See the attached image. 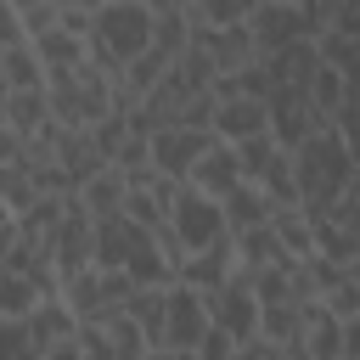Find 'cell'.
Masks as SVG:
<instances>
[{
	"label": "cell",
	"mask_w": 360,
	"mask_h": 360,
	"mask_svg": "<svg viewBox=\"0 0 360 360\" xmlns=\"http://www.w3.org/2000/svg\"><path fill=\"white\" fill-rule=\"evenodd\" d=\"M292 174H298V202L309 219H321L343 191H349V174H354V152L343 146L338 124L315 129L304 146H292Z\"/></svg>",
	"instance_id": "cell-1"
},
{
	"label": "cell",
	"mask_w": 360,
	"mask_h": 360,
	"mask_svg": "<svg viewBox=\"0 0 360 360\" xmlns=\"http://www.w3.org/2000/svg\"><path fill=\"white\" fill-rule=\"evenodd\" d=\"M146 45H152V11L141 0H107L101 11H90V62L107 79H124Z\"/></svg>",
	"instance_id": "cell-2"
},
{
	"label": "cell",
	"mask_w": 360,
	"mask_h": 360,
	"mask_svg": "<svg viewBox=\"0 0 360 360\" xmlns=\"http://www.w3.org/2000/svg\"><path fill=\"white\" fill-rule=\"evenodd\" d=\"M112 84H118V79H107L90 56H84L79 68L45 73L51 118H56V124H96V118H107V112H112Z\"/></svg>",
	"instance_id": "cell-3"
},
{
	"label": "cell",
	"mask_w": 360,
	"mask_h": 360,
	"mask_svg": "<svg viewBox=\"0 0 360 360\" xmlns=\"http://www.w3.org/2000/svg\"><path fill=\"white\" fill-rule=\"evenodd\" d=\"M129 292H135L129 270H107V264H90L62 281V298L79 321H112L118 309H129Z\"/></svg>",
	"instance_id": "cell-4"
},
{
	"label": "cell",
	"mask_w": 360,
	"mask_h": 360,
	"mask_svg": "<svg viewBox=\"0 0 360 360\" xmlns=\"http://www.w3.org/2000/svg\"><path fill=\"white\" fill-rule=\"evenodd\" d=\"M208 332V298L191 281H169L163 287V354H197Z\"/></svg>",
	"instance_id": "cell-5"
},
{
	"label": "cell",
	"mask_w": 360,
	"mask_h": 360,
	"mask_svg": "<svg viewBox=\"0 0 360 360\" xmlns=\"http://www.w3.org/2000/svg\"><path fill=\"white\" fill-rule=\"evenodd\" d=\"M332 124V112H321L315 107V96H309V84H276L270 90V135H276V146H304L315 129H326Z\"/></svg>",
	"instance_id": "cell-6"
},
{
	"label": "cell",
	"mask_w": 360,
	"mask_h": 360,
	"mask_svg": "<svg viewBox=\"0 0 360 360\" xmlns=\"http://www.w3.org/2000/svg\"><path fill=\"white\" fill-rule=\"evenodd\" d=\"M169 231H174V242L191 253V248H208L214 236H225V208H219V197H208L202 186H180V197L169 202Z\"/></svg>",
	"instance_id": "cell-7"
},
{
	"label": "cell",
	"mask_w": 360,
	"mask_h": 360,
	"mask_svg": "<svg viewBox=\"0 0 360 360\" xmlns=\"http://www.w3.org/2000/svg\"><path fill=\"white\" fill-rule=\"evenodd\" d=\"M202 298H208V321H219L231 338L259 332V292H253V276H248L242 264H236L219 287H208Z\"/></svg>",
	"instance_id": "cell-8"
},
{
	"label": "cell",
	"mask_w": 360,
	"mask_h": 360,
	"mask_svg": "<svg viewBox=\"0 0 360 360\" xmlns=\"http://www.w3.org/2000/svg\"><path fill=\"white\" fill-rule=\"evenodd\" d=\"M214 141H219V129H208V124H163V129H152V163L180 174V180H191L197 158Z\"/></svg>",
	"instance_id": "cell-9"
},
{
	"label": "cell",
	"mask_w": 360,
	"mask_h": 360,
	"mask_svg": "<svg viewBox=\"0 0 360 360\" xmlns=\"http://www.w3.org/2000/svg\"><path fill=\"white\" fill-rule=\"evenodd\" d=\"M248 28H253L259 56H270V51H281V45H292V39H315V34L304 28V6H298V0H259L253 17H248Z\"/></svg>",
	"instance_id": "cell-10"
},
{
	"label": "cell",
	"mask_w": 360,
	"mask_h": 360,
	"mask_svg": "<svg viewBox=\"0 0 360 360\" xmlns=\"http://www.w3.org/2000/svg\"><path fill=\"white\" fill-rule=\"evenodd\" d=\"M191 39L208 51V62H214L219 73H236L242 62H253V56H259V45H253V28H248V22H191Z\"/></svg>",
	"instance_id": "cell-11"
},
{
	"label": "cell",
	"mask_w": 360,
	"mask_h": 360,
	"mask_svg": "<svg viewBox=\"0 0 360 360\" xmlns=\"http://www.w3.org/2000/svg\"><path fill=\"white\" fill-rule=\"evenodd\" d=\"M315 248L332 253V259H343V264L360 253V197H354V191H343V197L315 219Z\"/></svg>",
	"instance_id": "cell-12"
},
{
	"label": "cell",
	"mask_w": 360,
	"mask_h": 360,
	"mask_svg": "<svg viewBox=\"0 0 360 360\" xmlns=\"http://www.w3.org/2000/svg\"><path fill=\"white\" fill-rule=\"evenodd\" d=\"M73 326H79V315L68 309V298H62V292H45V298L28 309V338H34V354L56 360V349L73 338Z\"/></svg>",
	"instance_id": "cell-13"
},
{
	"label": "cell",
	"mask_w": 360,
	"mask_h": 360,
	"mask_svg": "<svg viewBox=\"0 0 360 360\" xmlns=\"http://www.w3.org/2000/svg\"><path fill=\"white\" fill-rule=\"evenodd\" d=\"M56 163L79 180V191H84V180L96 174V169H107L112 158L96 146V135H90V124H56Z\"/></svg>",
	"instance_id": "cell-14"
},
{
	"label": "cell",
	"mask_w": 360,
	"mask_h": 360,
	"mask_svg": "<svg viewBox=\"0 0 360 360\" xmlns=\"http://www.w3.org/2000/svg\"><path fill=\"white\" fill-rule=\"evenodd\" d=\"M236 270V236L225 231V236H214L208 248H191L186 259H180V281H191V287H219L225 276Z\"/></svg>",
	"instance_id": "cell-15"
},
{
	"label": "cell",
	"mask_w": 360,
	"mask_h": 360,
	"mask_svg": "<svg viewBox=\"0 0 360 360\" xmlns=\"http://www.w3.org/2000/svg\"><path fill=\"white\" fill-rule=\"evenodd\" d=\"M214 129L225 135V141H242V135H259V129H270V101L264 96H219V112H214Z\"/></svg>",
	"instance_id": "cell-16"
},
{
	"label": "cell",
	"mask_w": 360,
	"mask_h": 360,
	"mask_svg": "<svg viewBox=\"0 0 360 360\" xmlns=\"http://www.w3.org/2000/svg\"><path fill=\"white\" fill-rule=\"evenodd\" d=\"M236 180H248V174H242V158H236V141H225V135H219V141H214V146L197 158L191 186H202L208 197H225Z\"/></svg>",
	"instance_id": "cell-17"
},
{
	"label": "cell",
	"mask_w": 360,
	"mask_h": 360,
	"mask_svg": "<svg viewBox=\"0 0 360 360\" xmlns=\"http://www.w3.org/2000/svg\"><path fill=\"white\" fill-rule=\"evenodd\" d=\"M264 68H270V90H276V84H309L315 68H321V45H315V39H292V45H281V51H270Z\"/></svg>",
	"instance_id": "cell-18"
},
{
	"label": "cell",
	"mask_w": 360,
	"mask_h": 360,
	"mask_svg": "<svg viewBox=\"0 0 360 360\" xmlns=\"http://www.w3.org/2000/svg\"><path fill=\"white\" fill-rule=\"evenodd\" d=\"M219 208H225V231H248V225H259V219L276 214V202H270V191H264L259 180H236V186L219 197Z\"/></svg>",
	"instance_id": "cell-19"
},
{
	"label": "cell",
	"mask_w": 360,
	"mask_h": 360,
	"mask_svg": "<svg viewBox=\"0 0 360 360\" xmlns=\"http://www.w3.org/2000/svg\"><path fill=\"white\" fill-rule=\"evenodd\" d=\"M304 343H309V360H343V315L326 309V298H309Z\"/></svg>",
	"instance_id": "cell-20"
},
{
	"label": "cell",
	"mask_w": 360,
	"mask_h": 360,
	"mask_svg": "<svg viewBox=\"0 0 360 360\" xmlns=\"http://www.w3.org/2000/svg\"><path fill=\"white\" fill-rule=\"evenodd\" d=\"M231 236H236V264H242V270H264V264L292 259V253L281 248V236H276L270 219H259V225H248V231H231Z\"/></svg>",
	"instance_id": "cell-21"
},
{
	"label": "cell",
	"mask_w": 360,
	"mask_h": 360,
	"mask_svg": "<svg viewBox=\"0 0 360 360\" xmlns=\"http://www.w3.org/2000/svg\"><path fill=\"white\" fill-rule=\"evenodd\" d=\"M0 101H6V124H11L17 135H34V129H45V124H51V96H45V84L6 90Z\"/></svg>",
	"instance_id": "cell-22"
},
{
	"label": "cell",
	"mask_w": 360,
	"mask_h": 360,
	"mask_svg": "<svg viewBox=\"0 0 360 360\" xmlns=\"http://www.w3.org/2000/svg\"><path fill=\"white\" fill-rule=\"evenodd\" d=\"M84 208H90V219H101V214H118L124 202H129V174L118 169V163H107V169H96L90 180H84Z\"/></svg>",
	"instance_id": "cell-23"
},
{
	"label": "cell",
	"mask_w": 360,
	"mask_h": 360,
	"mask_svg": "<svg viewBox=\"0 0 360 360\" xmlns=\"http://www.w3.org/2000/svg\"><path fill=\"white\" fill-rule=\"evenodd\" d=\"M34 51H39V62H45V73H56V68H79V62L90 56V39L56 22V28H45V34H34Z\"/></svg>",
	"instance_id": "cell-24"
},
{
	"label": "cell",
	"mask_w": 360,
	"mask_h": 360,
	"mask_svg": "<svg viewBox=\"0 0 360 360\" xmlns=\"http://www.w3.org/2000/svg\"><path fill=\"white\" fill-rule=\"evenodd\" d=\"M129 242H135V219H129L124 208L96 219V264H107V270H124V259H129Z\"/></svg>",
	"instance_id": "cell-25"
},
{
	"label": "cell",
	"mask_w": 360,
	"mask_h": 360,
	"mask_svg": "<svg viewBox=\"0 0 360 360\" xmlns=\"http://www.w3.org/2000/svg\"><path fill=\"white\" fill-rule=\"evenodd\" d=\"M270 225H276V236H281V248H287L292 259H309V253H315V219L304 214V202L276 208V214H270Z\"/></svg>",
	"instance_id": "cell-26"
},
{
	"label": "cell",
	"mask_w": 360,
	"mask_h": 360,
	"mask_svg": "<svg viewBox=\"0 0 360 360\" xmlns=\"http://www.w3.org/2000/svg\"><path fill=\"white\" fill-rule=\"evenodd\" d=\"M45 298V287L34 276H22L17 264H0V315H28Z\"/></svg>",
	"instance_id": "cell-27"
},
{
	"label": "cell",
	"mask_w": 360,
	"mask_h": 360,
	"mask_svg": "<svg viewBox=\"0 0 360 360\" xmlns=\"http://www.w3.org/2000/svg\"><path fill=\"white\" fill-rule=\"evenodd\" d=\"M6 84H11V90H22V84H45V62H39V51H34L28 34L6 45Z\"/></svg>",
	"instance_id": "cell-28"
},
{
	"label": "cell",
	"mask_w": 360,
	"mask_h": 360,
	"mask_svg": "<svg viewBox=\"0 0 360 360\" xmlns=\"http://www.w3.org/2000/svg\"><path fill=\"white\" fill-rule=\"evenodd\" d=\"M129 315L141 321L152 354H163V287H135V292H129Z\"/></svg>",
	"instance_id": "cell-29"
},
{
	"label": "cell",
	"mask_w": 360,
	"mask_h": 360,
	"mask_svg": "<svg viewBox=\"0 0 360 360\" xmlns=\"http://www.w3.org/2000/svg\"><path fill=\"white\" fill-rule=\"evenodd\" d=\"M259 186L270 191V202H276V208L298 202V174H292V152H287V146H281V152L270 158V169L259 174Z\"/></svg>",
	"instance_id": "cell-30"
},
{
	"label": "cell",
	"mask_w": 360,
	"mask_h": 360,
	"mask_svg": "<svg viewBox=\"0 0 360 360\" xmlns=\"http://www.w3.org/2000/svg\"><path fill=\"white\" fill-rule=\"evenodd\" d=\"M259 0H186L191 22H248Z\"/></svg>",
	"instance_id": "cell-31"
},
{
	"label": "cell",
	"mask_w": 360,
	"mask_h": 360,
	"mask_svg": "<svg viewBox=\"0 0 360 360\" xmlns=\"http://www.w3.org/2000/svg\"><path fill=\"white\" fill-rule=\"evenodd\" d=\"M309 96H315V107H321V112H338V107H343V96H349V79L321 56V68H315V79H309Z\"/></svg>",
	"instance_id": "cell-32"
},
{
	"label": "cell",
	"mask_w": 360,
	"mask_h": 360,
	"mask_svg": "<svg viewBox=\"0 0 360 360\" xmlns=\"http://www.w3.org/2000/svg\"><path fill=\"white\" fill-rule=\"evenodd\" d=\"M276 152H281V146H276V135H270V129H259V135H242V141H236V158H242V174H248V180H259V174L270 169V158H276Z\"/></svg>",
	"instance_id": "cell-33"
},
{
	"label": "cell",
	"mask_w": 360,
	"mask_h": 360,
	"mask_svg": "<svg viewBox=\"0 0 360 360\" xmlns=\"http://www.w3.org/2000/svg\"><path fill=\"white\" fill-rule=\"evenodd\" d=\"M107 332H112V349H118V354H152V343H146V332H141V321H135L129 309H118V315L107 321Z\"/></svg>",
	"instance_id": "cell-34"
},
{
	"label": "cell",
	"mask_w": 360,
	"mask_h": 360,
	"mask_svg": "<svg viewBox=\"0 0 360 360\" xmlns=\"http://www.w3.org/2000/svg\"><path fill=\"white\" fill-rule=\"evenodd\" d=\"M22 354H34L28 315H0V360H22Z\"/></svg>",
	"instance_id": "cell-35"
},
{
	"label": "cell",
	"mask_w": 360,
	"mask_h": 360,
	"mask_svg": "<svg viewBox=\"0 0 360 360\" xmlns=\"http://www.w3.org/2000/svg\"><path fill=\"white\" fill-rule=\"evenodd\" d=\"M332 124H338L343 146H349V152H354V163H360V101H354V96H343V107L332 112Z\"/></svg>",
	"instance_id": "cell-36"
},
{
	"label": "cell",
	"mask_w": 360,
	"mask_h": 360,
	"mask_svg": "<svg viewBox=\"0 0 360 360\" xmlns=\"http://www.w3.org/2000/svg\"><path fill=\"white\" fill-rule=\"evenodd\" d=\"M197 354H202V360H231V354H236V338H231V332H225L219 321H208V332H202Z\"/></svg>",
	"instance_id": "cell-37"
},
{
	"label": "cell",
	"mask_w": 360,
	"mask_h": 360,
	"mask_svg": "<svg viewBox=\"0 0 360 360\" xmlns=\"http://www.w3.org/2000/svg\"><path fill=\"white\" fill-rule=\"evenodd\" d=\"M321 298H326V309L354 315V309H360V276H343V281H338V287H326Z\"/></svg>",
	"instance_id": "cell-38"
},
{
	"label": "cell",
	"mask_w": 360,
	"mask_h": 360,
	"mask_svg": "<svg viewBox=\"0 0 360 360\" xmlns=\"http://www.w3.org/2000/svg\"><path fill=\"white\" fill-rule=\"evenodd\" d=\"M298 6H304V28H309L315 39H321V34L332 28V17H338V0H298Z\"/></svg>",
	"instance_id": "cell-39"
},
{
	"label": "cell",
	"mask_w": 360,
	"mask_h": 360,
	"mask_svg": "<svg viewBox=\"0 0 360 360\" xmlns=\"http://www.w3.org/2000/svg\"><path fill=\"white\" fill-rule=\"evenodd\" d=\"M343 360H360V309L343 315Z\"/></svg>",
	"instance_id": "cell-40"
},
{
	"label": "cell",
	"mask_w": 360,
	"mask_h": 360,
	"mask_svg": "<svg viewBox=\"0 0 360 360\" xmlns=\"http://www.w3.org/2000/svg\"><path fill=\"white\" fill-rule=\"evenodd\" d=\"M0 39L11 45V39H22V17H17V6L11 0H0Z\"/></svg>",
	"instance_id": "cell-41"
},
{
	"label": "cell",
	"mask_w": 360,
	"mask_h": 360,
	"mask_svg": "<svg viewBox=\"0 0 360 360\" xmlns=\"http://www.w3.org/2000/svg\"><path fill=\"white\" fill-rule=\"evenodd\" d=\"M17 242V208H6L0 202V259H6V248Z\"/></svg>",
	"instance_id": "cell-42"
},
{
	"label": "cell",
	"mask_w": 360,
	"mask_h": 360,
	"mask_svg": "<svg viewBox=\"0 0 360 360\" xmlns=\"http://www.w3.org/2000/svg\"><path fill=\"white\" fill-rule=\"evenodd\" d=\"M11 84H6V39H0V96H6Z\"/></svg>",
	"instance_id": "cell-43"
},
{
	"label": "cell",
	"mask_w": 360,
	"mask_h": 360,
	"mask_svg": "<svg viewBox=\"0 0 360 360\" xmlns=\"http://www.w3.org/2000/svg\"><path fill=\"white\" fill-rule=\"evenodd\" d=\"M73 6H84V11H101V6H107V0H73Z\"/></svg>",
	"instance_id": "cell-44"
},
{
	"label": "cell",
	"mask_w": 360,
	"mask_h": 360,
	"mask_svg": "<svg viewBox=\"0 0 360 360\" xmlns=\"http://www.w3.org/2000/svg\"><path fill=\"white\" fill-rule=\"evenodd\" d=\"M6 129H11V124H6V101H0V135H6Z\"/></svg>",
	"instance_id": "cell-45"
},
{
	"label": "cell",
	"mask_w": 360,
	"mask_h": 360,
	"mask_svg": "<svg viewBox=\"0 0 360 360\" xmlns=\"http://www.w3.org/2000/svg\"><path fill=\"white\" fill-rule=\"evenodd\" d=\"M349 276H360V253H354V259H349Z\"/></svg>",
	"instance_id": "cell-46"
},
{
	"label": "cell",
	"mask_w": 360,
	"mask_h": 360,
	"mask_svg": "<svg viewBox=\"0 0 360 360\" xmlns=\"http://www.w3.org/2000/svg\"><path fill=\"white\" fill-rule=\"evenodd\" d=\"M56 6H68V0H56Z\"/></svg>",
	"instance_id": "cell-47"
}]
</instances>
